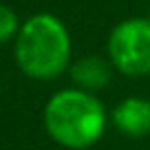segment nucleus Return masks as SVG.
<instances>
[{
  "mask_svg": "<svg viewBox=\"0 0 150 150\" xmlns=\"http://www.w3.org/2000/svg\"><path fill=\"white\" fill-rule=\"evenodd\" d=\"M73 57V40L57 16L33 13L20 24L13 40V60L29 80L53 82L69 73Z\"/></svg>",
  "mask_w": 150,
  "mask_h": 150,
  "instance_id": "obj_1",
  "label": "nucleus"
},
{
  "mask_svg": "<svg viewBox=\"0 0 150 150\" xmlns=\"http://www.w3.org/2000/svg\"><path fill=\"white\" fill-rule=\"evenodd\" d=\"M108 119L102 99L77 86L55 91L42 110L47 135L66 150L93 148L106 132Z\"/></svg>",
  "mask_w": 150,
  "mask_h": 150,
  "instance_id": "obj_2",
  "label": "nucleus"
},
{
  "mask_svg": "<svg viewBox=\"0 0 150 150\" xmlns=\"http://www.w3.org/2000/svg\"><path fill=\"white\" fill-rule=\"evenodd\" d=\"M106 53L112 69L126 77L150 75V20L126 18L110 29Z\"/></svg>",
  "mask_w": 150,
  "mask_h": 150,
  "instance_id": "obj_3",
  "label": "nucleus"
},
{
  "mask_svg": "<svg viewBox=\"0 0 150 150\" xmlns=\"http://www.w3.org/2000/svg\"><path fill=\"white\" fill-rule=\"evenodd\" d=\"M115 130L128 139H144L150 135V99L141 95L124 97L110 112Z\"/></svg>",
  "mask_w": 150,
  "mask_h": 150,
  "instance_id": "obj_4",
  "label": "nucleus"
},
{
  "mask_svg": "<svg viewBox=\"0 0 150 150\" xmlns=\"http://www.w3.org/2000/svg\"><path fill=\"white\" fill-rule=\"evenodd\" d=\"M112 71L115 69H112L110 60L102 55H82L75 62H71L69 66V75L73 84L88 93H97V91L106 88L112 77Z\"/></svg>",
  "mask_w": 150,
  "mask_h": 150,
  "instance_id": "obj_5",
  "label": "nucleus"
},
{
  "mask_svg": "<svg viewBox=\"0 0 150 150\" xmlns=\"http://www.w3.org/2000/svg\"><path fill=\"white\" fill-rule=\"evenodd\" d=\"M20 18L9 5H2L0 2V47L7 42H13L16 35L20 31Z\"/></svg>",
  "mask_w": 150,
  "mask_h": 150,
  "instance_id": "obj_6",
  "label": "nucleus"
},
{
  "mask_svg": "<svg viewBox=\"0 0 150 150\" xmlns=\"http://www.w3.org/2000/svg\"><path fill=\"white\" fill-rule=\"evenodd\" d=\"M146 18H148V20H150V11H148V16H146Z\"/></svg>",
  "mask_w": 150,
  "mask_h": 150,
  "instance_id": "obj_7",
  "label": "nucleus"
}]
</instances>
